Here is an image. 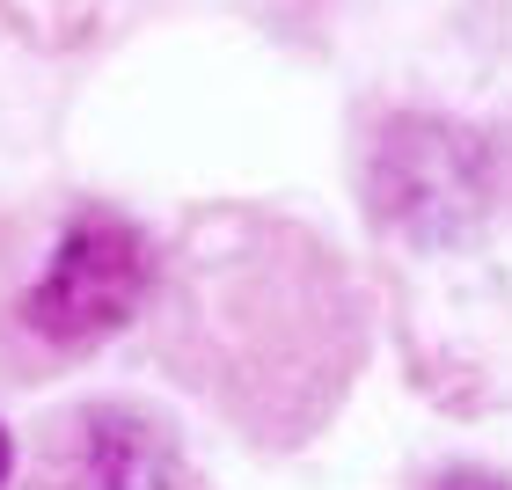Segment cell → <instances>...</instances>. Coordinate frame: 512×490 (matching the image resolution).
<instances>
[{
	"instance_id": "obj_3",
	"label": "cell",
	"mask_w": 512,
	"mask_h": 490,
	"mask_svg": "<svg viewBox=\"0 0 512 490\" xmlns=\"http://www.w3.org/2000/svg\"><path fill=\"white\" fill-rule=\"evenodd\" d=\"M59 490H169V439L132 410H88L66 447Z\"/></svg>"
},
{
	"instance_id": "obj_4",
	"label": "cell",
	"mask_w": 512,
	"mask_h": 490,
	"mask_svg": "<svg viewBox=\"0 0 512 490\" xmlns=\"http://www.w3.org/2000/svg\"><path fill=\"white\" fill-rule=\"evenodd\" d=\"M8 469H15V447H8V425H0V483H8Z\"/></svg>"
},
{
	"instance_id": "obj_2",
	"label": "cell",
	"mask_w": 512,
	"mask_h": 490,
	"mask_svg": "<svg viewBox=\"0 0 512 490\" xmlns=\"http://www.w3.org/2000/svg\"><path fill=\"white\" fill-rule=\"evenodd\" d=\"M483 191H491V169H483V147L469 132H454L439 118H403V125L381 132L374 198L395 227H410V235H454V227L476 220Z\"/></svg>"
},
{
	"instance_id": "obj_5",
	"label": "cell",
	"mask_w": 512,
	"mask_h": 490,
	"mask_svg": "<svg viewBox=\"0 0 512 490\" xmlns=\"http://www.w3.org/2000/svg\"><path fill=\"white\" fill-rule=\"evenodd\" d=\"M439 490H498V483H483V476H454V483H439Z\"/></svg>"
},
{
	"instance_id": "obj_1",
	"label": "cell",
	"mask_w": 512,
	"mask_h": 490,
	"mask_svg": "<svg viewBox=\"0 0 512 490\" xmlns=\"http://www.w3.org/2000/svg\"><path fill=\"white\" fill-rule=\"evenodd\" d=\"M147 278H154V256H147V235L118 213H81L74 227L59 235L52 264L30 286L22 315H30L37 337L52 344H88L147 300Z\"/></svg>"
}]
</instances>
